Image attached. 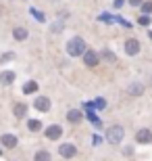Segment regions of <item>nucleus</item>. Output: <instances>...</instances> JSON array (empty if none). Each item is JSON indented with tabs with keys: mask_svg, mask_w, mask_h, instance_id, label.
<instances>
[{
	"mask_svg": "<svg viewBox=\"0 0 152 161\" xmlns=\"http://www.w3.org/2000/svg\"><path fill=\"white\" fill-rule=\"evenodd\" d=\"M123 4H125V0H115V8H121Z\"/></svg>",
	"mask_w": 152,
	"mask_h": 161,
	"instance_id": "obj_28",
	"label": "nucleus"
},
{
	"mask_svg": "<svg viewBox=\"0 0 152 161\" xmlns=\"http://www.w3.org/2000/svg\"><path fill=\"white\" fill-rule=\"evenodd\" d=\"M125 136V130H123V125H111L108 130H106V140L111 144H119Z\"/></svg>",
	"mask_w": 152,
	"mask_h": 161,
	"instance_id": "obj_2",
	"label": "nucleus"
},
{
	"mask_svg": "<svg viewBox=\"0 0 152 161\" xmlns=\"http://www.w3.org/2000/svg\"><path fill=\"white\" fill-rule=\"evenodd\" d=\"M0 142H2V147H6V149H15L19 140H17L15 134H2V136H0Z\"/></svg>",
	"mask_w": 152,
	"mask_h": 161,
	"instance_id": "obj_9",
	"label": "nucleus"
},
{
	"mask_svg": "<svg viewBox=\"0 0 152 161\" xmlns=\"http://www.w3.org/2000/svg\"><path fill=\"white\" fill-rule=\"evenodd\" d=\"M52 157H50V153H48L46 149H40V151H35V155H34V161H50Z\"/></svg>",
	"mask_w": 152,
	"mask_h": 161,
	"instance_id": "obj_15",
	"label": "nucleus"
},
{
	"mask_svg": "<svg viewBox=\"0 0 152 161\" xmlns=\"http://www.w3.org/2000/svg\"><path fill=\"white\" fill-rule=\"evenodd\" d=\"M142 2H144V0H129V4H131V6H142Z\"/></svg>",
	"mask_w": 152,
	"mask_h": 161,
	"instance_id": "obj_26",
	"label": "nucleus"
},
{
	"mask_svg": "<svg viewBox=\"0 0 152 161\" xmlns=\"http://www.w3.org/2000/svg\"><path fill=\"white\" fill-rule=\"evenodd\" d=\"M44 134H46L48 140H59V138L63 136V128H60L59 124H52V125H48V128H46Z\"/></svg>",
	"mask_w": 152,
	"mask_h": 161,
	"instance_id": "obj_7",
	"label": "nucleus"
},
{
	"mask_svg": "<svg viewBox=\"0 0 152 161\" xmlns=\"http://www.w3.org/2000/svg\"><path fill=\"white\" fill-rule=\"evenodd\" d=\"M13 38L17 42H25L29 38V31L25 30V27H15V30H13Z\"/></svg>",
	"mask_w": 152,
	"mask_h": 161,
	"instance_id": "obj_13",
	"label": "nucleus"
},
{
	"mask_svg": "<svg viewBox=\"0 0 152 161\" xmlns=\"http://www.w3.org/2000/svg\"><path fill=\"white\" fill-rule=\"evenodd\" d=\"M135 142L138 144H150L152 142V132L148 128H142V130L135 132Z\"/></svg>",
	"mask_w": 152,
	"mask_h": 161,
	"instance_id": "obj_6",
	"label": "nucleus"
},
{
	"mask_svg": "<svg viewBox=\"0 0 152 161\" xmlns=\"http://www.w3.org/2000/svg\"><path fill=\"white\" fill-rule=\"evenodd\" d=\"M34 107L38 109V111H42V113H48L50 107H52V103H50L48 96H35L34 98Z\"/></svg>",
	"mask_w": 152,
	"mask_h": 161,
	"instance_id": "obj_4",
	"label": "nucleus"
},
{
	"mask_svg": "<svg viewBox=\"0 0 152 161\" xmlns=\"http://www.w3.org/2000/svg\"><path fill=\"white\" fill-rule=\"evenodd\" d=\"M144 90H146V88H144V84H142V82H131V84H129V88H127V92L131 96H142V94H144Z\"/></svg>",
	"mask_w": 152,
	"mask_h": 161,
	"instance_id": "obj_12",
	"label": "nucleus"
},
{
	"mask_svg": "<svg viewBox=\"0 0 152 161\" xmlns=\"http://www.w3.org/2000/svg\"><path fill=\"white\" fill-rule=\"evenodd\" d=\"M59 19H69V13H67V11H60L59 13Z\"/></svg>",
	"mask_w": 152,
	"mask_h": 161,
	"instance_id": "obj_27",
	"label": "nucleus"
},
{
	"mask_svg": "<svg viewBox=\"0 0 152 161\" xmlns=\"http://www.w3.org/2000/svg\"><path fill=\"white\" fill-rule=\"evenodd\" d=\"M29 13L34 15L35 21H40V23H46V17H44V13H42V11H38V8H31Z\"/></svg>",
	"mask_w": 152,
	"mask_h": 161,
	"instance_id": "obj_20",
	"label": "nucleus"
},
{
	"mask_svg": "<svg viewBox=\"0 0 152 161\" xmlns=\"http://www.w3.org/2000/svg\"><path fill=\"white\" fill-rule=\"evenodd\" d=\"M104 107H106V101L102 98V96H98V98L92 103V109H94V111H102Z\"/></svg>",
	"mask_w": 152,
	"mask_h": 161,
	"instance_id": "obj_19",
	"label": "nucleus"
},
{
	"mask_svg": "<svg viewBox=\"0 0 152 161\" xmlns=\"http://www.w3.org/2000/svg\"><path fill=\"white\" fill-rule=\"evenodd\" d=\"M59 155L65 157V159H71V157L77 155V147H75V144H71V142H65V144L59 147Z\"/></svg>",
	"mask_w": 152,
	"mask_h": 161,
	"instance_id": "obj_5",
	"label": "nucleus"
},
{
	"mask_svg": "<svg viewBox=\"0 0 152 161\" xmlns=\"http://www.w3.org/2000/svg\"><path fill=\"white\" fill-rule=\"evenodd\" d=\"M125 53H127L129 57H135V54L140 53V40H135V38H129V40L125 42Z\"/></svg>",
	"mask_w": 152,
	"mask_h": 161,
	"instance_id": "obj_8",
	"label": "nucleus"
},
{
	"mask_svg": "<svg viewBox=\"0 0 152 161\" xmlns=\"http://www.w3.org/2000/svg\"><path fill=\"white\" fill-rule=\"evenodd\" d=\"M15 80H17V73L15 71H0V84L2 86H11Z\"/></svg>",
	"mask_w": 152,
	"mask_h": 161,
	"instance_id": "obj_11",
	"label": "nucleus"
},
{
	"mask_svg": "<svg viewBox=\"0 0 152 161\" xmlns=\"http://www.w3.org/2000/svg\"><path fill=\"white\" fill-rule=\"evenodd\" d=\"M142 13H144V15H150V13H152V0L142 2Z\"/></svg>",
	"mask_w": 152,
	"mask_h": 161,
	"instance_id": "obj_21",
	"label": "nucleus"
},
{
	"mask_svg": "<svg viewBox=\"0 0 152 161\" xmlns=\"http://www.w3.org/2000/svg\"><path fill=\"white\" fill-rule=\"evenodd\" d=\"M100 63V54L96 53V50H92V48H88L86 53H83V65L86 67H96Z\"/></svg>",
	"mask_w": 152,
	"mask_h": 161,
	"instance_id": "obj_3",
	"label": "nucleus"
},
{
	"mask_svg": "<svg viewBox=\"0 0 152 161\" xmlns=\"http://www.w3.org/2000/svg\"><path fill=\"white\" fill-rule=\"evenodd\" d=\"M60 30H63V23H60V21H59V23H54V25H52V31H54V34H59Z\"/></svg>",
	"mask_w": 152,
	"mask_h": 161,
	"instance_id": "obj_24",
	"label": "nucleus"
},
{
	"mask_svg": "<svg viewBox=\"0 0 152 161\" xmlns=\"http://www.w3.org/2000/svg\"><path fill=\"white\" fill-rule=\"evenodd\" d=\"M35 90H38V82H34V80L23 84V94H34Z\"/></svg>",
	"mask_w": 152,
	"mask_h": 161,
	"instance_id": "obj_16",
	"label": "nucleus"
},
{
	"mask_svg": "<svg viewBox=\"0 0 152 161\" xmlns=\"http://www.w3.org/2000/svg\"><path fill=\"white\" fill-rule=\"evenodd\" d=\"M67 119H69L71 124H79V121L83 119V113L79 111V109H69V113H67Z\"/></svg>",
	"mask_w": 152,
	"mask_h": 161,
	"instance_id": "obj_14",
	"label": "nucleus"
},
{
	"mask_svg": "<svg viewBox=\"0 0 152 161\" xmlns=\"http://www.w3.org/2000/svg\"><path fill=\"white\" fill-rule=\"evenodd\" d=\"M100 142H102V138H100V136H94L92 138V144H94V147H98Z\"/></svg>",
	"mask_w": 152,
	"mask_h": 161,
	"instance_id": "obj_25",
	"label": "nucleus"
},
{
	"mask_svg": "<svg viewBox=\"0 0 152 161\" xmlns=\"http://www.w3.org/2000/svg\"><path fill=\"white\" fill-rule=\"evenodd\" d=\"M148 34H150V38H152V31H148Z\"/></svg>",
	"mask_w": 152,
	"mask_h": 161,
	"instance_id": "obj_29",
	"label": "nucleus"
},
{
	"mask_svg": "<svg viewBox=\"0 0 152 161\" xmlns=\"http://www.w3.org/2000/svg\"><path fill=\"white\" fill-rule=\"evenodd\" d=\"M150 21H152L150 15H140V19H138V23L144 25V27H146V25H150Z\"/></svg>",
	"mask_w": 152,
	"mask_h": 161,
	"instance_id": "obj_22",
	"label": "nucleus"
},
{
	"mask_svg": "<svg viewBox=\"0 0 152 161\" xmlns=\"http://www.w3.org/2000/svg\"><path fill=\"white\" fill-rule=\"evenodd\" d=\"M13 115H15L17 119H23L25 115H27V105H25V103H15V105H13Z\"/></svg>",
	"mask_w": 152,
	"mask_h": 161,
	"instance_id": "obj_10",
	"label": "nucleus"
},
{
	"mask_svg": "<svg viewBox=\"0 0 152 161\" xmlns=\"http://www.w3.org/2000/svg\"><path fill=\"white\" fill-rule=\"evenodd\" d=\"M0 155H2V151H0Z\"/></svg>",
	"mask_w": 152,
	"mask_h": 161,
	"instance_id": "obj_31",
	"label": "nucleus"
},
{
	"mask_svg": "<svg viewBox=\"0 0 152 161\" xmlns=\"http://www.w3.org/2000/svg\"><path fill=\"white\" fill-rule=\"evenodd\" d=\"M100 59H104L106 63H115V61H117V54L111 53V50H102V53H100Z\"/></svg>",
	"mask_w": 152,
	"mask_h": 161,
	"instance_id": "obj_17",
	"label": "nucleus"
},
{
	"mask_svg": "<svg viewBox=\"0 0 152 161\" xmlns=\"http://www.w3.org/2000/svg\"><path fill=\"white\" fill-rule=\"evenodd\" d=\"M65 50H67V54H69V57H83V53L88 50V46H86V42H83V38H79V36H73L69 42H67V46H65Z\"/></svg>",
	"mask_w": 152,
	"mask_h": 161,
	"instance_id": "obj_1",
	"label": "nucleus"
},
{
	"mask_svg": "<svg viewBox=\"0 0 152 161\" xmlns=\"http://www.w3.org/2000/svg\"><path fill=\"white\" fill-rule=\"evenodd\" d=\"M13 59H15V53H4L2 57H0L2 63H8V61H13Z\"/></svg>",
	"mask_w": 152,
	"mask_h": 161,
	"instance_id": "obj_23",
	"label": "nucleus"
},
{
	"mask_svg": "<svg viewBox=\"0 0 152 161\" xmlns=\"http://www.w3.org/2000/svg\"><path fill=\"white\" fill-rule=\"evenodd\" d=\"M52 2H59V0H52Z\"/></svg>",
	"mask_w": 152,
	"mask_h": 161,
	"instance_id": "obj_30",
	"label": "nucleus"
},
{
	"mask_svg": "<svg viewBox=\"0 0 152 161\" xmlns=\"http://www.w3.org/2000/svg\"><path fill=\"white\" fill-rule=\"evenodd\" d=\"M27 130L29 132H40L42 130V121L40 119H29L27 121Z\"/></svg>",
	"mask_w": 152,
	"mask_h": 161,
	"instance_id": "obj_18",
	"label": "nucleus"
}]
</instances>
